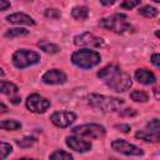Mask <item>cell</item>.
Returning a JSON list of instances; mask_svg holds the SVG:
<instances>
[{"mask_svg": "<svg viewBox=\"0 0 160 160\" xmlns=\"http://www.w3.org/2000/svg\"><path fill=\"white\" fill-rule=\"evenodd\" d=\"M98 78L104 81V84L116 92H124L129 90L132 85L131 78L128 72L121 70L116 64H109L98 71Z\"/></svg>", "mask_w": 160, "mask_h": 160, "instance_id": "6da1fadb", "label": "cell"}, {"mask_svg": "<svg viewBox=\"0 0 160 160\" xmlns=\"http://www.w3.org/2000/svg\"><path fill=\"white\" fill-rule=\"evenodd\" d=\"M99 26L110 30L115 34H130L134 31V26L128 21V16L125 14H114L108 18H102L99 20Z\"/></svg>", "mask_w": 160, "mask_h": 160, "instance_id": "7a4b0ae2", "label": "cell"}, {"mask_svg": "<svg viewBox=\"0 0 160 160\" xmlns=\"http://www.w3.org/2000/svg\"><path fill=\"white\" fill-rule=\"evenodd\" d=\"M90 106L104 112H112L119 110L124 105V100L115 96H106L100 94H90L86 98Z\"/></svg>", "mask_w": 160, "mask_h": 160, "instance_id": "3957f363", "label": "cell"}, {"mask_svg": "<svg viewBox=\"0 0 160 160\" xmlns=\"http://www.w3.org/2000/svg\"><path fill=\"white\" fill-rule=\"evenodd\" d=\"M100 54L90 49H80L71 55V62L80 69H91L100 64Z\"/></svg>", "mask_w": 160, "mask_h": 160, "instance_id": "277c9868", "label": "cell"}, {"mask_svg": "<svg viewBox=\"0 0 160 160\" xmlns=\"http://www.w3.org/2000/svg\"><path fill=\"white\" fill-rule=\"evenodd\" d=\"M40 61V54L28 49L16 50L12 55V64L16 69H25L28 66L35 65Z\"/></svg>", "mask_w": 160, "mask_h": 160, "instance_id": "5b68a950", "label": "cell"}, {"mask_svg": "<svg viewBox=\"0 0 160 160\" xmlns=\"http://www.w3.org/2000/svg\"><path fill=\"white\" fill-rule=\"evenodd\" d=\"M71 132L80 138H89V139H100L105 135V128L100 124H84L72 128Z\"/></svg>", "mask_w": 160, "mask_h": 160, "instance_id": "8992f818", "label": "cell"}, {"mask_svg": "<svg viewBox=\"0 0 160 160\" xmlns=\"http://www.w3.org/2000/svg\"><path fill=\"white\" fill-rule=\"evenodd\" d=\"M111 148H112V150H115L120 154L128 155V156H141V155H144V151L140 148H138L136 145L130 144L129 141L122 140V139L114 140L111 142Z\"/></svg>", "mask_w": 160, "mask_h": 160, "instance_id": "52a82bcc", "label": "cell"}, {"mask_svg": "<svg viewBox=\"0 0 160 160\" xmlns=\"http://www.w3.org/2000/svg\"><path fill=\"white\" fill-rule=\"evenodd\" d=\"M74 44L76 46H89V48H102L105 41L102 38L96 36L90 32H81L74 36Z\"/></svg>", "mask_w": 160, "mask_h": 160, "instance_id": "ba28073f", "label": "cell"}, {"mask_svg": "<svg viewBox=\"0 0 160 160\" xmlns=\"http://www.w3.org/2000/svg\"><path fill=\"white\" fill-rule=\"evenodd\" d=\"M26 108L31 112L42 114L50 108V100L42 98L39 94H31L26 99Z\"/></svg>", "mask_w": 160, "mask_h": 160, "instance_id": "9c48e42d", "label": "cell"}, {"mask_svg": "<svg viewBox=\"0 0 160 160\" xmlns=\"http://www.w3.org/2000/svg\"><path fill=\"white\" fill-rule=\"evenodd\" d=\"M51 122L58 128H68L76 120V114L72 111H55L50 115Z\"/></svg>", "mask_w": 160, "mask_h": 160, "instance_id": "30bf717a", "label": "cell"}, {"mask_svg": "<svg viewBox=\"0 0 160 160\" xmlns=\"http://www.w3.org/2000/svg\"><path fill=\"white\" fill-rule=\"evenodd\" d=\"M65 142H66V145L71 150H74L76 152H86V151L91 150V142L90 141H86V140H82L78 135L68 136L65 139Z\"/></svg>", "mask_w": 160, "mask_h": 160, "instance_id": "8fae6325", "label": "cell"}, {"mask_svg": "<svg viewBox=\"0 0 160 160\" xmlns=\"http://www.w3.org/2000/svg\"><path fill=\"white\" fill-rule=\"evenodd\" d=\"M66 79H68L66 74L59 69H51V70L46 71L41 78L42 82H45L48 85H61L66 81Z\"/></svg>", "mask_w": 160, "mask_h": 160, "instance_id": "7c38bea8", "label": "cell"}, {"mask_svg": "<svg viewBox=\"0 0 160 160\" xmlns=\"http://www.w3.org/2000/svg\"><path fill=\"white\" fill-rule=\"evenodd\" d=\"M6 21L10 22V24H16V25H28V26H32L35 25V21L31 16L24 14V12H14V14H10L8 15L6 18Z\"/></svg>", "mask_w": 160, "mask_h": 160, "instance_id": "4fadbf2b", "label": "cell"}, {"mask_svg": "<svg viewBox=\"0 0 160 160\" xmlns=\"http://www.w3.org/2000/svg\"><path fill=\"white\" fill-rule=\"evenodd\" d=\"M134 76L140 84H144V85H151L156 81V76L154 75V72H151L148 69H138Z\"/></svg>", "mask_w": 160, "mask_h": 160, "instance_id": "5bb4252c", "label": "cell"}, {"mask_svg": "<svg viewBox=\"0 0 160 160\" xmlns=\"http://www.w3.org/2000/svg\"><path fill=\"white\" fill-rule=\"evenodd\" d=\"M135 138L148 142H158L160 140V132H152L148 129H144V130H139L135 134Z\"/></svg>", "mask_w": 160, "mask_h": 160, "instance_id": "9a60e30c", "label": "cell"}, {"mask_svg": "<svg viewBox=\"0 0 160 160\" xmlns=\"http://www.w3.org/2000/svg\"><path fill=\"white\" fill-rule=\"evenodd\" d=\"M18 92H19L18 85H15L14 82H10V81L0 80V94H5L8 96H14V95H18Z\"/></svg>", "mask_w": 160, "mask_h": 160, "instance_id": "2e32d148", "label": "cell"}, {"mask_svg": "<svg viewBox=\"0 0 160 160\" xmlns=\"http://www.w3.org/2000/svg\"><path fill=\"white\" fill-rule=\"evenodd\" d=\"M71 16L75 19V20H80V21H84L88 19L89 16V9L86 6H75L72 10H71Z\"/></svg>", "mask_w": 160, "mask_h": 160, "instance_id": "e0dca14e", "label": "cell"}, {"mask_svg": "<svg viewBox=\"0 0 160 160\" xmlns=\"http://www.w3.org/2000/svg\"><path fill=\"white\" fill-rule=\"evenodd\" d=\"M38 46H39L42 51H45L46 54H56V52L60 51V48H59L56 44L49 42V41H46V40H40V41L38 42Z\"/></svg>", "mask_w": 160, "mask_h": 160, "instance_id": "ac0fdd59", "label": "cell"}, {"mask_svg": "<svg viewBox=\"0 0 160 160\" xmlns=\"http://www.w3.org/2000/svg\"><path fill=\"white\" fill-rule=\"evenodd\" d=\"M21 128V122L14 119H9V120H0V129L2 130H19Z\"/></svg>", "mask_w": 160, "mask_h": 160, "instance_id": "d6986e66", "label": "cell"}, {"mask_svg": "<svg viewBox=\"0 0 160 160\" xmlns=\"http://www.w3.org/2000/svg\"><path fill=\"white\" fill-rule=\"evenodd\" d=\"M28 34H29V30H26L24 28H14V29H9L5 32V38L14 39V38H19V36H26Z\"/></svg>", "mask_w": 160, "mask_h": 160, "instance_id": "ffe728a7", "label": "cell"}, {"mask_svg": "<svg viewBox=\"0 0 160 160\" xmlns=\"http://www.w3.org/2000/svg\"><path fill=\"white\" fill-rule=\"evenodd\" d=\"M130 98L131 100L136 101V102H146L149 100V95L142 91V90H134L130 92Z\"/></svg>", "mask_w": 160, "mask_h": 160, "instance_id": "44dd1931", "label": "cell"}, {"mask_svg": "<svg viewBox=\"0 0 160 160\" xmlns=\"http://www.w3.org/2000/svg\"><path fill=\"white\" fill-rule=\"evenodd\" d=\"M158 12H159L158 9L154 6H150V5H145L139 9V14L145 18H155V16H158Z\"/></svg>", "mask_w": 160, "mask_h": 160, "instance_id": "7402d4cb", "label": "cell"}, {"mask_svg": "<svg viewBox=\"0 0 160 160\" xmlns=\"http://www.w3.org/2000/svg\"><path fill=\"white\" fill-rule=\"evenodd\" d=\"M49 158L51 160H71L72 159V155L64 151V150H56L54 151L52 154L49 155Z\"/></svg>", "mask_w": 160, "mask_h": 160, "instance_id": "603a6c76", "label": "cell"}, {"mask_svg": "<svg viewBox=\"0 0 160 160\" xmlns=\"http://www.w3.org/2000/svg\"><path fill=\"white\" fill-rule=\"evenodd\" d=\"M35 141H36V139H35L34 136H25V138H22V139L16 140V144H18V146H20V148L26 149V148L32 146V145L35 144Z\"/></svg>", "mask_w": 160, "mask_h": 160, "instance_id": "cb8c5ba5", "label": "cell"}, {"mask_svg": "<svg viewBox=\"0 0 160 160\" xmlns=\"http://www.w3.org/2000/svg\"><path fill=\"white\" fill-rule=\"evenodd\" d=\"M11 151H12V146L9 142L0 141V160L8 158L11 154Z\"/></svg>", "mask_w": 160, "mask_h": 160, "instance_id": "d4e9b609", "label": "cell"}, {"mask_svg": "<svg viewBox=\"0 0 160 160\" xmlns=\"http://www.w3.org/2000/svg\"><path fill=\"white\" fill-rule=\"evenodd\" d=\"M146 129L152 131V132H160V122H159V119L155 118L152 120H150L148 124H146Z\"/></svg>", "mask_w": 160, "mask_h": 160, "instance_id": "484cf974", "label": "cell"}, {"mask_svg": "<svg viewBox=\"0 0 160 160\" xmlns=\"http://www.w3.org/2000/svg\"><path fill=\"white\" fill-rule=\"evenodd\" d=\"M44 15L48 19H60L61 18V12L58 9H46Z\"/></svg>", "mask_w": 160, "mask_h": 160, "instance_id": "4316f807", "label": "cell"}, {"mask_svg": "<svg viewBox=\"0 0 160 160\" xmlns=\"http://www.w3.org/2000/svg\"><path fill=\"white\" fill-rule=\"evenodd\" d=\"M140 1H141V0H124L120 6H121L122 9L130 10V9H134L135 6H138V5L140 4Z\"/></svg>", "mask_w": 160, "mask_h": 160, "instance_id": "83f0119b", "label": "cell"}, {"mask_svg": "<svg viewBox=\"0 0 160 160\" xmlns=\"http://www.w3.org/2000/svg\"><path fill=\"white\" fill-rule=\"evenodd\" d=\"M150 61H151V64H152L155 68H160V55H159L158 52H155V54L151 55Z\"/></svg>", "mask_w": 160, "mask_h": 160, "instance_id": "f1b7e54d", "label": "cell"}, {"mask_svg": "<svg viewBox=\"0 0 160 160\" xmlns=\"http://www.w3.org/2000/svg\"><path fill=\"white\" fill-rule=\"evenodd\" d=\"M115 129H119L122 132H129L130 131V125L129 124H118V125H115Z\"/></svg>", "mask_w": 160, "mask_h": 160, "instance_id": "f546056e", "label": "cell"}, {"mask_svg": "<svg viewBox=\"0 0 160 160\" xmlns=\"http://www.w3.org/2000/svg\"><path fill=\"white\" fill-rule=\"evenodd\" d=\"M121 116H135L136 115V111L134 109H125L120 112Z\"/></svg>", "mask_w": 160, "mask_h": 160, "instance_id": "4dcf8cb0", "label": "cell"}, {"mask_svg": "<svg viewBox=\"0 0 160 160\" xmlns=\"http://www.w3.org/2000/svg\"><path fill=\"white\" fill-rule=\"evenodd\" d=\"M11 6L9 0H0V11H4L6 9H9Z\"/></svg>", "mask_w": 160, "mask_h": 160, "instance_id": "1f68e13d", "label": "cell"}, {"mask_svg": "<svg viewBox=\"0 0 160 160\" xmlns=\"http://www.w3.org/2000/svg\"><path fill=\"white\" fill-rule=\"evenodd\" d=\"M10 101L12 102V104H15V105H18V104H20V101H21V98L20 96H18V95H14V96H10Z\"/></svg>", "mask_w": 160, "mask_h": 160, "instance_id": "d6a6232c", "label": "cell"}, {"mask_svg": "<svg viewBox=\"0 0 160 160\" xmlns=\"http://www.w3.org/2000/svg\"><path fill=\"white\" fill-rule=\"evenodd\" d=\"M116 1H118V0H100V2H101L102 5H105V6H110V5H114Z\"/></svg>", "mask_w": 160, "mask_h": 160, "instance_id": "836d02e7", "label": "cell"}, {"mask_svg": "<svg viewBox=\"0 0 160 160\" xmlns=\"http://www.w3.org/2000/svg\"><path fill=\"white\" fill-rule=\"evenodd\" d=\"M8 111V106L4 102H0V112H6Z\"/></svg>", "mask_w": 160, "mask_h": 160, "instance_id": "e575fe53", "label": "cell"}, {"mask_svg": "<svg viewBox=\"0 0 160 160\" xmlns=\"http://www.w3.org/2000/svg\"><path fill=\"white\" fill-rule=\"evenodd\" d=\"M154 94H155V99H156V100H159V98H160V96H159V89H158V88H155V89H154Z\"/></svg>", "mask_w": 160, "mask_h": 160, "instance_id": "d590c367", "label": "cell"}, {"mask_svg": "<svg viewBox=\"0 0 160 160\" xmlns=\"http://www.w3.org/2000/svg\"><path fill=\"white\" fill-rule=\"evenodd\" d=\"M4 75H5V71H4V70L0 68V78H1V76H4Z\"/></svg>", "mask_w": 160, "mask_h": 160, "instance_id": "8d00e7d4", "label": "cell"}, {"mask_svg": "<svg viewBox=\"0 0 160 160\" xmlns=\"http://www.w3.org/2000/svg\"><path fill=\"white\" fill-rule=\"evenodd\" d=\"M152 1H155V2H159V1H160V0H152Z\"/></svg>", "mask_w": 160, "mask_h": 160, "instance_id": "74e56055", "label": "cell"}]
</instances>
